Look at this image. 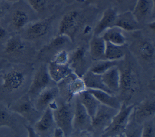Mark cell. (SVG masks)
I'll return each instance as SVG.
<instances>
[{
    "label": "cell",
    "mask_w": 155,
    "mask_h": 137,
    "mask_svg": "<svg viewBox=\"0 0 155 137\" xmlns=\"http://www.w3.org/2000/svg\"><path fill=\"white\" fill-rule=\"evenodd\" d=\"M31 70L27 63H5L0 70V92L12 94L22 91L27 86Z\"/></svg>",
    "instance_id": "1"
},
{
    "label": "cell",
    "mask_w": 155,
    "mask_h": 137,
    "mask_svg": "<svg viewBox=\"0 0 155 137\" xmlns=\"http://www.w3.org/2000/svg\"><path fill=\"white\" fill-rule=\"evenodd\" d=\"M37 19L38 14L25 0H22L11 4L2 20L11 33L17 34Z\"/></svg>",
    "instance_id": "2"
},
{
    "label": "cell",
    "mask_w": 155,
    "mask_h": 137,
    "mask_svg": "<svg viewBox=\"0 0 155 137\" xmlns=\"http://www.w3.org/2000/svg\"><path fill=\"white\" fill-rule=\"evenodd\" d=\"M30 42L18 34H12L4 44L5 57L13 61V63H23L31 56L32 49Z\"/></svg>",
    "instance_id": "3"
},
{
    "label": "cell",
    "mask_w": 155,
    "mask_h": 137,
    "mask_svg": "<svg viewBox=\"0 0 155 137\" xmlns=\"http://www.w3.org/2000/svg\"><path fill=\"white\" fill-rule=\"evenodd\" d=\"M71 103L64 100L54 101L49 107L52 109L57 127L61 129L65 137H70L73 133V109Z\"/></svg>",
    "instance_id": "4"
},
{
    "label": "cell",
    "mask_w": 155,
    "mask_h": 137,
    "mask_svg": "<svg viewBox=\"0 0 155 137\" xmlns=\"http://www.w3.org/2000/svg\"><path fill=\"white\" fill-rule=\"evenodd\" d=\"M56 85L62 100L67 103H71L74 97L86 90L82 77L78 76L73 72Z\"/></svg>",
    "instance_id": "5"
},
{
    "label": "cell",
    "mask_w": 155,
    "mask_h": 137,
    "mask_svg": "<svg viewBox=\"0 0 155 137\" xmlns=\"http://www.w3.org/2000/svg\"><path fill=\"white\" fill-rule=\"evenodd\" d=\"M134 107V105L122 103L121 108L113 116L110 124L102 135L105 137H110L123 134L130 121Z\"/></svg>",
    "instance_id": "6"
},
{
    "label": "cell",
    "mask_w": 155,
    "mask_h": 137,
    "mask_svg": "<svg viewBox=\"0 0 155 137\" xmlns=\"http://www.w3.org/2000/svg\"><path fill=\"white\" fill-rule=\"evenodd\" d=\"M8 109L12 112L22 117L29 125H33L40 118L41 112H39L34 106L33 103L27 93L12 103Z\"/></svg>",
    "instance_id": "7"
},
{
    "label": "cell",
    "mask_w": 155,
    "mask_h": 137,
    "mask_svg": "<svg viewBox=\"0 0 155 137\" xmlns=\"http://www.w3.org/2000/svg\"><path fill=\"white\" fill-rule=\"evenodd\" d=\"M53 17L37 19L28 25L20 35L28 42H35L44 39L51 32Z\"/></svg>",
    "instance_id": "8"
},
{
    "label": "cell",
    "mask_w": 155,
    "mask_h": 137,
    "mask_svg": "<svg viewBox=\"0 0 155 137\" xmlns=\"http://www.w3.org/2000/svg\"><path fill=\"white\" fill-rule=\"evenodd\" d=\"M55 85L49 75L47 64L43 63L35 72L27 93L33 101L42 91Z\"/></svg>",
    "instance_id": "9"
},
{
    "label": "cell",
    "mask_w": 155,
    "mask_h": 137,
    "mask_svg": "<svg viewBox=\"0 0 155 137\" xmlns=\"http://www.w3.org/2000/svg\"><path fill=\"white\" fill-rule=\"evenodd\" d=\"M82 21L81 12L78 10L67 12L63 15L58 27V35H64L73 42Z\"/></svg>",
    "instance_id": "10"
},
{
    "label": "cell",
    "mask_w": 155,
    "mask_h": 137,
    "mask_svg": "<svg viewBox=\"0 0 155 137\" xmlns=\"http://www.w3.org/2000/svg\"><path fill=\"white\" fill-rule=\"evenodd\" d=\"M120 70L121 82L119 93H121L122 96L126 100L130 99L138 89V78L129 64H125L122 68H120Z\"/></svg>",
    "instance_id": "11"
},
{
    "label": "cell",
    "mask_w": 155,
    "mask_h": 137,
    "mask_svg": "<svg viewBox=\"0 0 155 137\" xmlns=\"http://www.w3.org/2000/svg\"><path fill=\"white\" fill-rule=\"evenodd\" d=\"M89 57H90L88 51L83 46L76 48L70 54L68 65L73 72L78 76L82 77L89 70L91 66L89 64Z\"/></svg>",
    "instance_id": "12"
},
{
    "label": "cell",
    "mask_w": 155,
    "mask_h": 137,
    "mask_svg": "<svg viewBox=\"0 0 155 137\" xmlns=\"http://www.w3.org/2000/svg\"><path fill=\"white\" fill-rule=\"evenodd\" d=\"M71 43L73 42L67 36L58 35L41 49L38 54V59L41 61H44L45 59H49V63L58 51L64 49L67 50L66 48Z\"/></svg>",
    "instance_id": "13"
},
{
    "label": "cell",
    "mask_w": 155,
    "mask_h": 137,
    "mask_svg": "<svg viewBox=\"0 0 155 137\" xmlns=\"http://www.w3.org/2000/svg\"><path fill=\"white\" fill-rule=\"evenodd\" d=\"M118 111L101 104L95 114L92 118L90 131L92 133L94 132H101L102 134Z\"/></svg>",
    "instance_id": "14"
},
{
    "label": "cell",
    "mask_w": 155,
    "mask_h": 137,
    "mask_svg": "<svg viewBox=\"0 0 155 137\" xmlns=\"http://www.w3.org/2000/svg\"><path fill=\"white\" fill-rule=\"evenodd\" d=\"M32 127L35 132L41 137H51L57 128L52 109L48 107L43 111Z\"/></svg>",
    "instance_id": "15"
},
{
    "label": "cell",
    "mask_w": 155,
    "mask_h": 137,
    "mask_svg": "<svg viewBox=\"0 0 155 137\" xmlns=\"http://www.w3.org/2000/svg\"><path fill=\"white\" fill-rule=\"evenodd\" d=\"M92 119L86 109L76 96L73 108V127L74 131L90 130Z\"/></svg>",
    "instance_id": "16"
},
{
    "label": "cell",
    "mask_w": 155,
    "mask_h": 137,
    "mask_svg": "<svg viewBox=\"0 0 155 137\" xmlns=\"http://www.w3.org/2000/svg\"><path fill=\"white\" fill-rule=\"evenodd\" d=\"M155 103L152 100H145L137 106H134L130 120L143 124L145 122L154 118Z\"/></svg>",
    "instance_id": "17"
},
{
    "label": "cell",
    "mask_w": 155,
    "mask_h": 137,
    "mask_svg": "<svg viewBox=\"0 0 155 137\" xmlns=\"http://www.w3.org/2000/svg\"><path fill=\"white\" fill-rule=\"evenodd\" d=\"M59 94V90L57 85L49 87L42 91L35 98L33 101L34 106L36 110L42 113L57 100Z\"/></svg>",
    "instance_id": "18"
},
{
    "label": "cell",
    "mask_w": 155,
    "mask_h": 137,
    "mask_svg": "<svg viewBox=\"0 0 155 137\" xmlns=\"http://www.w3.org/2000/svg\"><path fill=\"white\" fill-rule=\"evenodd\" d=\"M135 54L142 61L146 63L154 62L155 48L153 42L148 40H140L133 46Z\"/></svg>",
    "instance_id": "19"
},
{
    "label": "cell",
    "mask_w": 155,
    "mask_h": 137,
    "mask_svg": "<svg viewBox=\"0 0 155 137\" xmlns=\"http://www.w3.org/2000/svg\"><path fill=\"white\" fill-rule=\"evenodd\" d=\"M102 80L108 90L113 94L120 92L121 74L118 66H114L101 75Z\"/></svg>",
    "instance_id": "20"
},
{
    "label": "cell",
    "mask_w": 155,
    "mask_h": 137,
    "mask_svg": "<svg viewBox=\"0 0 155 137\" xmlns=\"http://www.w3.org/2000/svg\"><path fill=\"white\" fill-rule=\"evenodd\" d=\"M114 26L125 32H136L141 29L140 24L135 18L132 11L118 14Z\"/></svg>",
    "instance_id": "21"
},
{
    "label": "cell",
    "mask_w": 155,
    "mask_h": 137,
    "mask_svg": "<svg viewBox=\"0 0 155 137\" xmlns=\"http://www.w3.org/2000/svg\"><path fill=\"white\" fill-rule=\"evenodd\" d=\"M154 8V0H137L132 13L141 24L153 15Z\"/></svg>",
    "instance_id": "22"
},
{
    "label": "cell",
    "mask_w": 155,
    "mask_h": 137,
    "mask_svg": "<svg viewBox=\"0 0 155 137\" xmlns=\"http://www.w3.org/2000/svg\"><path fill=\"white\" fill-rule=\"evenodd\" d=\"M117 15L118 12L114 9L110 8L105 9L94 29V35L101 36L106 30L114 27Z\"/></svg>",
    "instance_id": "23"
},
{
    "label": "cell",
    "mask_w": 155,
    "mask_h": 137,
    "mask_svg": "<svg viewBox=\"0 0 155 137\" xmlns=\"http://www.w3.org/2000/svg\"><path fill=\"white\" fill-rule=\"evenodd\" d=\"M106 42L101 36L94 35L89 44V55L91 60L99 61L105 60Z\"/></svg>",
    "instance_id": "24"
},
{
    "label": "cell",
    "mask_w": 155,
    "mask_h": 137,
    "mask_svg": "<svg viewBox=\"0 0 155 137\" xmlns=\"http://www.w3.org/2000/svg\"><path fill=\"white\" fill-rule=\"evenodd\" d=\"M49 75L55 84L65 79L73 71L68 64L61 65L50 61L47 64Z\"/></svg>",
    "instance_id": "25"
},
{
    "label": "cell",
    "mask_w": 155,
    "mask_h": 137,
    "mask_svg": "<svg viewBox=\"0 0 155 137\" xmlns=\"http://www.w3.org/2000/svg\"><path fill=\"white\" fill-rule=\"evenodd\" d=\"M87 90L94 96V97L98 100L101 104L113 108L116 110H119L121 108L122 103L118 98L116 97L114 94L102 90Z\"/></svg>",
    "instance_id": "26"
},
{
    "label": "cell",
    "mask_w": 155,
    "mask_h": 137,
    "mask_svg": "<svg viewBox=\"0 0 155 137\" xmlns=\"http://www.w3.org/2000/svg\"><path fill=\"white\" fill-rule=\"evenodd\" d=\"M76 96L92 119L99 109L101 103L94 96L87 90Z\"/></svg>",
    "instance_id": "27"
},
{
    "label": "cell",
    "mask_w": 155,
    "mask_h": 137,
    "mask_svg": "<svg viewBox=\"0 0 155 137\" xmlns=\"http://www.w3.org/2000/svg\"><path fill=\"white\" fill-rule=\"evenodd\" d=\"M101 36L105 42L116 45L124 46L127 42V38L123 31L115 26L106 30Z\"/></svg>",
    "instance_id": "28"
},
{
    "label": "cell",
    "mask_w": 155,
    "mask_h": 137,
    "mask_svg": "<svg viewBox=\"0 0 155 137\" xmlns=\"http://www.w3.org/2000/svg\"><path fill=\"white\" fill-rule=\"evenodd\" d=\"M82 79L85 84L86 90H102L111 93L104 85L101 75L96 74L88 70L83 75Z\"/></svg>",
    "instance_id": "29"
},
{
    "label": "cell",
    "mask_w": 155,
    "mask_h": 137,
    "mask_svg": "<svg viewBox=\"0 0 155 137\" xmlns=\"http://www.w3.org/2000/svg\"><path fill=\"white\" fill-rule=\"evenodd\" d=\"M126 56V51L124 46L116 45L106 42L105 51V60L120 61Z\"/></svg>",
    "instance_id": "30"
},
{
    "label": "cell",
    "mask_w": 155,
    "mask_h": 137,
    "mask_svg": "<svg viewBox=\"0 0 155 137\" xmlns=\"http://www.w3.org/2000/svg\"><path fill=\"white\" fill-rule=\"evenodd\" d=\"M7 127L17 132V121L8 108L0 103V127Z\"/></svg>",
    "instance_id": "31"
},
{
    "label": "cell",
    "mask_w": 155,
    "mask_h": 137,
    "mask_svg": "<svg viewBox=\"0 0 155 137\" xmlns=\"http://www.w3.org/2000/svg\"><path fill=\"white\" fill-rule=\"evenodd\" d=\"M118 62L119 61H113L107 60L95 61L94 64L91 66L89 70L96 74L102 75L111 67L118 66Z\"/></svg>",
    "instance_id": "32"
},
{
    "label": "cell",
    "mask_w": 155,
    "mask_h": 137,
    "mask_svg": "<svg viewBox=\"0 0 155 137\" xmlns=\"http://www.w3.org/2000/svg\"><path fill=\"white\" fill-rule=\"evenodd\" d=\"M142 130V124L130 119L123 134L125 137H141Z\"/></svg>",
    "instance_id": "33"
},
{
    "label": "cell",
    "mask_w": 155,
    "mask_h": 137,
    "mask_svg": "<svg viewBox=\"0 0 155 137\" xmlns=\"http://www.w3.org/2000/svg\"><path fill=\"white\" fill-rule=\"evenodd\" d=\"M37 14L45 12L49 6L50 0H25Z\"/></svg>",
    "instance_id": "34"
},
{
    "label": "cell",
    "mask_w": 155,
    "mask_h": 137,
    "mask_svg": "<svg viewBox=\"0 0 155 137\" xmlns=\"http://www.w3.org/2000/svg\"><path fill=\"white\" fill-rule=\"evenodd\" d=\"M70 60V53L68 50L64 49L58 51L52 57V61L56 64H61V65H66L68 64Z\"/></svg>",
    "instance_id": "35"
},
{
    "label": "cell",
    "mask_w": 155,
    "mask_h": 137,
    "mask_svg": "<svg viewBox=\"0 0 155 137\" xmlns=\"http://www.w3.org/2000/svg\"><path fill=\"white\" fill-rule=\"evenodd\" d=\"M141 137H155V125L154 118L143 123Z\"/></svg>",
    "instance_id": "36"
},
{
    "label": "cell",
    "mask_w": 155,
    "mask_h": 137,
    "mask_svg": "<svg viewBox=\"0 0 155 137\" xmlns=\"http://www.w3.org/2000/svg\"><path fill=\"white\" fill-rule=\"evenodd\" d=\"M11 35L2 20H0V43L5 44Z\"/></svg>",
    "instance_id": "37"
},
{
    "label": "cell",
    "mask_w": 155,
    "mask_h": 137,
    "mask_svg": "<svg viewBox=\"0 0 155 137\" xmlns=\"http://www.w3.org/2000/svg\"><path fill=\"white\" fill-rule=\"evenodd\" d=\"M11 3H7L3 0H0V20H2L6 15Z\"/></svg>",
    "instance_id": "38"
},
{
    "label": "cell",
    "mask_w": 155,
    "mask_h": 137,
    "mask_svg": "<svg viewBox=\"0 0 155 137\" xmlns=\"http://www.w3.org/2000/svg\"><path fill=\"white\" fill-rule=\"evenodd\" d=\"M70 137H94L90 130L74 131Z\"/></svg>",
    "instance_id": "39"
},
{
    "label": "cell",
    "mask_w": 155,
    "mask_h": 137,
    "mask_svg": "<svg viewBox=\"0 0 155 137\" xmlns=\"http://www.w3.org/2000/svg\"><path fill=\"white\" fill-rule=\"evenodd\" d=\"M25 127L28 132V137H41L34 130L33 127L30 125H25Z\"/></svg>",
    "instance_id": "40"
},
{
    "label": "cell",
    "mask_w": 155,
    "mask_h": 137,
    "mask_svg": "<svg viewBox=\"0 0 155 137\" xmlns=\"http://www.w3.org/2000/svg\"><path fill=\"white\" fill-rule=\"evenodd\" d=\"M51 137H65L62 131L59 128H57Z\"/></svg>",
    "instance_id": "41"
},
{
    "label": "cell",
    "mask_w": 155,
    "mask_h": 137,
    "mask_svg": "<svg viewBox=\"0 0 155 137\" xmlns=\"http://www.w3.org/2000/svg\"><path fill=\"white\" fill-rule=\"evenodd\" d=\"M84 1L89 5H98L101 0H84Z\"/></svg>",
    "instance_id": "42"
},
{
    "label": "cell",
    "mask_w": 155,
    "mask_h": 137,
    "mask_svg": "<svg viewBox=\"0 0 155 137\" xmlns=\"http://www.w3.org/2000/svg\"><path fill=\"white\" fill-rule=\"evenodd\" d=\"M149 29L152 31L153 33L154 32V21H153L152 22H150V23L148 24Z\"/></svg>",
    "instance_id": "43"
},
{
    "label": "cell",
    "mask_w": 155,
    "mask_h": 137,
    "mask_svg": "<svg viewBox=\"0 0 155 137\" xmlns=\"http://www.w3.org/2000/svg\"><path fill=\"white\" fill-rule=\"evenodd\" d=\"M3 1H5V2L11 3V4H12V3H17V2H21V1H22V0H3Z\"/></svg>",
    "instance_id": "44"
},
{
    "label": "cell",
    "mask_w": 155,
    "mask_h": 137,
    "mask_svg": "<svg viewBox=\"0 0 155 137\" xmlns=\"http://www.w3.org/2000/svg\"><path fill=\"white\" fill-rule=\"evenodd\" d=\"M126 1V0H115V2H116V3H119V4H123V3H124Z\"/></svg>",
    "instance_id": "45"
},
{
    "label": "cell",
    "mask_w": 155,
    "mask_h": 137,
    "mask_svg": "<svg viewBox=\"0 0 155 137\" xmlns=\"http://www.w3.org/2000/svg\"><path fill=\"white\" fill-rule=\"evenodd\" d=\"M5 63H6V61H5V60H2V61H0V70L2 69L3 66L4 65V64H5Z\"/></svg>",
    "instance_id": "46"
},
{
    "label": "cell",
    "mask_w": 155,
    "mask_h": 137,
    "mask_svg": "<svg viewBox=\"0 0 155 137\" xmlns=\"http://www.w3.org/2000/svg\"><path fill=\"white\" fill-rule=\"evenodd\" d=\"M110 137H125V136L123 133V134H120V135H116V136H110Z\"/></svg>",
    "instance_id": "47"
},
{
    "label": "cell",
    "mask_w": 155,
    "mask_h": 137,
    "mask_svg": "<svg viewBox=\"0 0 155 137\" xmlns=\"http://www.w3.org/2000/svg\"><path fill=\"white\" fill-rule=\"evenodd\" d=\"M65 2H73V0H65Z\"/></svg>",
    "instance_id": "48"
},
{
    "label": "cell",
    "mask_w": 155,
    "mask_h": 137,
    "mask_svg": "<svg viewBox=\"0 0 155 137\" xmlns=\"http://www.w3.org/2000/svg\"><path fill=\"white\" fill-rule=\"evenodd\" d=\"M101 137H105L104 135H101Z\"/></svg>",
    "instance_id": "49"
}]
</instances>
